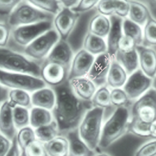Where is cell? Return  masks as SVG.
<instances>
[{
    "mask_svg": "<svg viewBox=\"0 0 156 156\" xmlns=\"http://www.w3.org/2000/svg\"><path fill=\"white\" fill-rule=\"evenodd\" d=\"M52 88L55 92V102L51 113L59 133L64 134L77 128L87 110L92 105L73 93L68 80Z\"/></svg>",
    "mask_w": 156,
    "mask_h": 156,
    "instance_id": "obj_1",
    "label": "cell"
},
{
    "mask_svg": "<svg viewBox=\"0 0 156 156\" xmlns=\"http://www.w3.org/2000/svg\"><path fill=\"white\" fill-rule=\"evenodd\" d=\"M130 119V109L128 106L115 108L102 125L98 148L107 149L127 133Z\"/></svg>",
    "mask_w": 156,
    "mask_h": 156,
    "instance_id": "obj_2",
    "label": "cell"
},
{
    "mask_svg": "<svg viewBox=\"0 0 156 156\" xmlns=\"http://www.w3.org/2000/svg\"><path fill=\"white\" fill-rule=\"evenodd\" d=\"M105 111L98 107H90L87 110L77 126L80 138L91 150L98 148Z\"/></svg>",
    "mask_w": 156,
    "mask_h": 156,
    "instance_id": "obj_3",
    "label": "cell"
},
{
    "mask_svg": "<svg viewBox=\"0 0 156 156\" xmlns=\"http://www.w3.org/2000/svg\"><path fill=\"white\" fill-rule=\"evenodd\" d=\"M0 69L41 76L40 62L32 60L24 53L5 47H0Z\"/></svg>",
    "mask_w": 156,
    "mask_h": 156,
    "instance_id": "obj_4",
    "label": "cell"
},
{
    "mask_svg": "<svg viewBox=\"0 0 156 156\" xmlns=\"http://www.w3.org/2000/svg\"><path fill=\"white\" fill-rule=\"evenodd\" d=\"M53 16L41 11L26 1H22L8 16V24L11 28L52 20Z\"/></svg>",
    "mask_w": 156,
    "mask_h": 156,
    "instance_id": "obj_5",
    "label": "cell"
},
{
    "mask_svg": "<svg viewBox=\"0 0 156 156\" xmlns=\"http://www.w3.org/2000/svg\"><path fill=\"white\" fill-rule=\"evenodd\" d=\"M0 83L8 89H20L32 93L47 86L40 76L0 69Z\"/></svg>",
    "mask_w": 156,
    "mask_h": 156,
    "instance_id": "obj_6",
    "label": "cell"
},
{
    "mask_svg": "<svg viewBox=\"0 0 156 156\" xmlns=\"http://www.w3.org/2000/svg\"><path fill=\"white\" fill-rule=\"evenodd\" d=\"M59 39L58 34L52 27L23 48V53L32 60L41 63Z\"/></svg>",
    "mask_w": 156,
    "mask_h": 156,
    "instance_id": "obj_7",
    "label": "cell"
},
{
    "mask_svg": "<svg viewBox=\"0 0 156 156\" xmlns=\"http://www.w3.org/2000/svg\"><path fill=\"white\" fill-rule=\"evenodd\" d=\"M130 109V117L151 124L156 119V90L151 87L136 99Z\"/></svg>",
    "mask_w": 156,
    "mask_h": 156,
    "instance_id": "obj_8",
    "label": "cell"
},
{
    "mask_svg": "<svg viewBox=\"0 0 156 156\" xmlns=\"http://www.w3.org/2000/svg\"><path fill=\"white\" fill-rule=\"evenodd\" d=\"M53 27L52 20H47L38 23L23 25L11 30L10 39L20 47L25 48L35 38Z\"/></svg>",
    "mask_w": 156,
    "mask_h": 156,
    "instance_id": "obj_9",
    "label": "cell"
},
{
    "mask_svg": "<svg viewBox=\"0 0 156 156\" xmlns=\"http://www.w3.org/2000/svg\"><path fill=\"white\" fill-rule=\"evenodd\" d=\"M69 68L56 61L45 58L41 63V78L48 87L60 85L68 80Z\"/></svg>",
    "mask_w": 156,
    "mask_h": 156,
    "instance_id": "obj_10",
    "label": "cell"
},
{
    "mask_svg": "<svg viewBox=\"0 0 156 156\" xmlns=\"http://www.w3.org/2000/svg\"><path fill=\"white\" fill-rule=\"evenodd\" d=\"M79 13L74 12L72 8L62 7L52 19L53 28L62 40L67 41L73 33Z\"/></svg>",
    "mask_w": 156,
    "mask_h": 156,
    "instance_id": "obj_11",
    "label": "cell"
},
{
    "mask_svg": "<svg viewBox=\"0 0 156 156\" xmlns=\"http://www.w3.org/2000/svg\"><path fill=\"white\" fill-rule=\"evenodd\" d=\"M152 85V79L144 74L140 69H137L129 74L122 88L130 101H135L144 94Z\"/></svg>",
    "mask_w": 156,
    "mask_h": 156,
    "instance_id": "obj_12",
    "label": "cell"
},
{
    "mask_svg": "<svg viewBox=\"0 0 156 156\" xmlns=\"http://www.w3.org/2000/svg\"><path fill=\"white\" fill-rule=\"evenodd\" d=\"M112 58L108 52L96 55L90 67L87 77L92 80L97 87L106 83V78Z\"/></svg>",
    "mask_w": 156,
    "mask_h": 156,
    "instance_id": "obj_13",
    "label": "cell"
},
{
    "mask_svg": "<svg viewBox=\"0 0 156 156\" xmlns=\"http://www.w3.org/2000/svg\"><path fill=\"white\" fill-rule=\"evenodd\" d=\"M94 58V55L87 52L83 48L79 50L73 55L68 74V80L73 78L87 76Z\"/></svg>",
    "mask_w": 156,
    "mask_h": 156,
    "instance_id": "obj_14",
    "label": "cell"
},
{
    "mask_svg": "<svg viewBox=\"0 0 156 156\" xmlns=\"http://www.w3.org/2000/svg\"><path fill=\"white\" fill-rule=\"evenodd\" d=\"M136 51L139 69L148 77L154 78L156 75V51L152 47L139 44L136 45Z\"/></svg>",
    "mask_w": 156,
    "mask_h": 156,
    "instance_id": "obj_15",
    "label": "cell"
},
{
    "mask_svg": "<svg viewBox=\"0 0 156 156\" xmlns=\"http://www.w3.org/2000/svg\"><path fill=\"white\" fill-rule=\"evenodd\" d=\"M71 89L79 98L90 102L98 87L87 76H80L68 80Z\"/></svg>",
    "mask_w": 156,
    "mask_h": 156,
    "instance_id": "obj_16",
    "label": "cell"
},
{
    "mask_svg": "<svg viewBox=\"0 0 156 156\" xmlns=\"http://www.w3.org/2000/svg\"><path fill=\"white\" fill-rule=\"evenodd\" d=\"M16 128L12 116V107L9 101L0 104V133L12 140L16 135Z\"/></svg>",
    "mask_w": 156,
    "mask_h": 156,
    "instance_id": "obj_17",
    "label": "cell"
},
{
    "mask_svg": "<svg viewBox=\"0 0 156 156\" xmlns=\"http://www.w3.org/2000/svg\"><path fill=\"white\" fill-rule=\"evenodd\" d=\"M109 18L111 21V27H110L108 35L105 37L107 44V52L112 58H114L117 51L119 49V41L122 37V19L115 15H112L109 16Z\"/></svg>",
    "mask_w": 156,
    "mask_h": 156,
    "instance_id": "obj_18",
    "label": "cell"
},
{
    "mask_svg": "<svg viewBox=\"0 0 156 156\" xmlns=\"http://www.w3.org/2000/svg\"><path fill=\"white\" fill-rule=\"evenodd\" d=\"M69 143V155L71 156H91L94 151L87 145L80 138L77 128L64 133Z\"/></svg>",
    "mask_w": 156,
    "mask_h": 156,
    "instance_id": "obj_19",
    "label": "cell"
},
{
    "mask_svg": "<svg viewBox=\"0 0 156 156\" xmlns=\"http://www.w3.org/2000/svg\"><path fill=\"white\" fill-rule=\"evenodd\" d=\"M73 57V51L72 47L66 40L59 39L58 42L50 51L47 59L56 61L70 68V64Z\"/></svg>",
    "mask_w": 156,
    "mask_h": 156,
    "instance_id": "obj_20",
    "label": "cell"
},
{
    "mask_svg": "<svg viewBox=\"0 0 156 156\" xmlns=\"http://www.w3.org/2000/svg\"><path fill=\"white\" fill-rule=\"evenodd\" d=\"M32 106L46 108L51 110L53 108L55 102V92L51 87L45 86L32 92Z\"/></svg>",
    "mask_w": 156,
    "mask_h": 156,
    "instance_id": "obj_21",
    "label": "cell"
},
{
    "mask_svg": "<svg viewBox=\"0 0 156 156\" xmlns=\"http://www.w3.org/2000/svg\"><path fill=\"white\" fill-rule=\"evenodd\" d=\"M128 73L119 62L112 58L106 78V84L110 89L122 87L126 83Z\"/></svg>",
    "mask_w": 156,
    "mask_h": 156,
    "instance_id": "obj_22",
    "label": "cell"
},
{
    "mask_svg": "<svg viewBox=\"0 0 156 156\" xmlns=\"http://www.w3.org/2000/svg\"><path fill=\"white\" fill-rule=\"evenodd\" d=\"M148 5L138 0H129V9L127 18L141 27H144L151 16Z\"/></svg>",
    "mask_w": 156,
    "mask_h": 156,
    "instance_id": "obj_23",
    "label": "cell"
},
{
    "mask_svg": "<svg viewBox=\"0 0 156 156\" xmlns=\"http://www.w3.org/2000/svg\"><path fill=\"white\" fill-rule=\"evenodd\" d=\"M46 154L48 156L69 155V143L63 134H59L53 139L44 143Z\"/></svg>",
    "mask_w": 156,
    "mask_h": 156,
    "instance_id": "obj_24",
    "label": "cell"
},
{
    "mask_svg": "<svg viewBox=\"0 0 156 156\" xmlns=\"http://www.w3.org/2000/svg\"><path fill=\"white\" fill-rule=\"evenodd\" d=\"M114 58L124 68L128 75L139 69L138 55L136 48V49L128 51L118 50Z\"/></svg>",
    "mask_w": 156,
    "mask_h": 156,
    "instance_id": "obj_25",
    "label": "cell"
},
{
    "mask_svg": "<svg viewBox=\"0 0 156 156\" xmlns=\"http://www.w3.org/2000/svg\"><path fill=\"white\" fill-rule=\"evenodd\" d=\"M111 27V21L108 16L98 13L89 21L87 32L101 37H107Z\"/></svg>",
    "mask_w": 156,
    "mask_h": 156,
    "instance_id": "obj_26",
    "label": "cell"
},
{
    "mask_svg": "<svg viewBox=\"0 0 156 156\" xmlns=\"http://www.w3.org/2000/svg\"><path fill=\"white\" fill-rule=\"evenodd\" d=\"M83 48L91 55L96 56L107 51L106 40L104 37L87 32L83 39Z\"/></svg>",
    "mask_w": 156,
    "mask_h": 156,
    "instance_id": "obj_27",
    "label": "cell"
},
{
    "mask_svg": "<svg viewBox=\"0 0 156 156\" xmlns=\"http://www.w3.org/2000/svg\"><path fill=\"white\" fill-rule=\"evenodd\" d=\"M53 120L51 110L34 106L30 108V126L34 129L48 124Z\"/></svg>",
    "mask_w": 156,
    "mask_h": 156,
    "instance_id": "obj_28",
    "label": "cell"
},
{
    "mask_svg": "<svg viewBox=\"0 0 156 156\" xmlns=\"http://www.w3.org/2000/svg\"><path fill=\"white\" fill-rule=\"evenodd\" d=\"M122 34L130 37L136 42L137 45L143 42V27L134 23L129 18L122 19Z\"/></svg>",
    "mask_w": 156,
    "mask_h": 156,
    "instance_id": "obj_29",
    "label": "cell"
},
{
    "mask_svg": "<svg viewBox=\"0 0 156 156\" xmlns=\"http://www.w3.org/2000/svg\"><path fill=\"white\" fill-rule=\"evenodd\" d=\"M92 107H98L104 111L113 108L110 101V89L106 84L98 87L92 99L90 101Z\"/></svg>",
    "mask_w": 156,
    "mask_h": 156,
    "instance_id": "obj_30",
    "label": "cell"
},
{
    "mask_svg": "<svg viewBox=\"0 0 156 156\" xmlns=\"http://www.w3.org/2000/svg\"><path fill=\"white\" fill-rule=\"evenodd\" d=\"M8 101L13 108L14 106H23L30 108L32 107L31 96L30 92L20 89H10L9 90Z\"/></svg>",
    "mask_w": 156,
    "mask_h": 156,
    "instance_id": "obj_31",
    "label": "cell"
},
{
    "mask_svg": "<svg viewBox=\"0 0 156 156\" xmlns=\"http://www.w3.org/2000/svg\"><path fill=\"white\" fill-rule=\"evenodd\" d=\"M15 137H16V142H17L20 150V155L23 154L26 147L30 143H32L34 140L37 139L36 138L34 129L32 126H30V125L17 129L16 135Z\"/></svg>",
    "mask_w": 156,
    "mask_h": 156,
    "instance_id": "obj_32",
    "label": "cell"
},
{
    "mask_svg": "<svg viewBox=\"0 0 156 156\" xmlns=\"http://www.w3.org/2000/svg\"><path fill=\"white\" fill-rule=\"evenodd\" d=\"M34 132H35L36 138L42 143H45L60 134L58 126L55 120H53L48 124L36 128L34 129Z\"/></svg>",
    "mask_w": 156,
    "mask_h": 156,
    "instance_id": "obj_33",
    "label": "cell"
},
{
    "mask_svg": "<svg viewBox=\"0 0 156 156\" xmlns=\"http://www.w3.org/2000/svg\"><path fill=\"white\" fill-rule=\"evenodd\" d=\"M142 44L148 47H156V19L150 16L143 27Z\"/></svg>",
    "mask_w": 156,
    "mask_h": 156,
    "instance_id": "obj_34",
    "label": "cell"
},
{
    "mask_svg": "<svg viewBox=\"0 0 156 156\" xmlns=\"http://www.w3.org/2000/svg\"><path fill=\"white\" fill-rule=\"evenodd\" d=\"M34 7L51 16H55L62 8L58 0H25Z\"/></svg>",
    "mask_w": 156,
    "mask_h": 156,
    "instance_id": "obj_35",
    "label": "cell"
},
{
    "mask_svg": "<svg viewBox=\"0 0 156 156\" xmlns=\"http://www.w3.org/2000/svg\"><path fill=\"white\" fill-rule=\"evenodd\" d=\"M149 126L150 124H147L130 117L128 124L127 133L140 138H151L150 132H149Z\"/></svg>",
    "mask_w": 156,
    "mask_h": 156,
    "instance_id": "obj_36",
    "label": "cell"
},
{
    "mask_svg": "<svg viewBox=\"0 0 156 156\" xmlns=\"http://www.w3.org/2000/svg\"><path fill=\"white\" fill-rule=\"evenodd\" d=\"M30 108L23 106L12 108V116L15 126L17 129L30 125Z\"/></svg>",
    "mask_w": 156,
    "mask_h": 156,
    "instance_id": "obj_37",
    "label": "cell"
},
{
    "mask_svg": "<svg viewBox=\"0 0 156 156\" xmlns=\"http://www.w3.org/2000/svg\"><path fill=\"white\" fill-rule=\"evenodd\" d=\"M110 101L113 108L128 106L130 101L127 94L122 87L112 88L110 90Z\"/></svg>",
    "mask_w": 156,
    "mask_h": 156,
    "instance_id": "obj_38",
    "label": "cell"
},
{
    "mask_svg": "<svg viewBox=\"0 0 156 156\" xmlns=\"http://www.w3.org/2000/svg\"><path fill=\"white\" fill-rule=\"evenodd\" d=\"M22 155L25 156H45L46 151L44 149V143L36 139L30 143L23 151Z\"/></svg>",
    "mask_w": 156,
    "mask_h": 156,
    "instance_id": "obj_39",
    "label": "cell"
},
{
    "mask_svg": "<svg viewBox=\"0 0 156 156\" xmlns=\"http://www.w3.org/2000/svg\"><path fill=\"white\" fill-rule=\"evenodd\" d=\"M136 156H156V139L146 142L137 148L134 153Z\"/></svg>",
    "mask_w": 156,
    "mask_h": 156,
    "instance_id": "obj_40",
    "label": "cell"
},
{
    "mask_svg": "<svg viewBox=\"0 0 156 156\" xmlns=\"http://www.w3.org/2000/svg\"><path fill=\"white\" fill-rule=\"evenodd\" d=\"M95 8L98 13L108 17L115 14L114 0H100Z\"/></svg>",
    "mask_w": 156,
    "mask_h": 156,
    "instance_id": "obj_41",
    "label": "cell"
},
{
    "mask_svg": "<svg viewBox=\"0 0 156 156\" xmlns=\"http://www.w3.org/2000/svg\"><path fill=\"white\" fill-rule=\"evenodd\" d=\"M100 0H79L72 9L79 14L90 11L96 7Z\"/></svg>",
    "mask_w": 156,
    "mask_h": 156,
    "instance_id": "obj_42",
    "label": "cell"
},
{
    "mask_svg": "<svg viewBox=\"0 0 156 156\" xmlns=\"http://www.w3.org/2000/svg\"><path fill=\"white\" fill-rule=\"evenodd\" d=\"M115 16L124 19L128 16L129 9V0H114Z\"/></svg>",
    "mask_w": 156,
    "mask_h": 156,
    "instance_id": "obj_43",
    "label": "cell"
},
{
    "mask_svg": "<svg viewBox=\"0 0 156 156\" xmlns=\"http://www.w3.org/2000/svg\"><path fill=\"white\" fill-rule=\"evenodd\" d=\"M23 0H0V16H9Z\"/></svg>",
    "mask_w": 156,
    "mask_h": 156,
    "instance_id": "obj_44",
    "label": "cell"
},
{
    "mask_svg": "<svg viewBox=\"0 0 156 156\" xmlns=\"http://www.w3.org/2000/svg\"><path fill=\"white\" fill-rule=\"evenodd\" d=\"M12 28L8 23L0 22V47H6L10 40Z\"/></svg>",
    "mask_w": 156,
    "mask_h": 156,
    "instance_id": "obj_45",
    "label": "cell"
},
{
    "mask_svg": "<svg viewBox=\"0 0 156 156\" xmlns=\"http://www.w3.org/2000/svg\"><path fill=\"white\" fill-rule=\"evenodd\" d=\"M136 45L137 44H136V42L133 41V39L122 34V38H121L120 41H119V49L118 50L123 51H132V50L136 49Z\"/></svg>",
    "mask_w": 156,
    "mask_h": 156,
    "instance_id": "obj_46",
    "label": "cell"
},
{
    "mask_svg": "<svg viewBox=\"0 0 156 156\" xmlns=\"http://www.w3.org/2000/svg\"><path fill=\"white\" fill-rule=\"evenodd\" d=\"M11 146V140L0 133V156L7 155Z\"/></svg>",
    "mask_w": 156,
    "mask_h": 156,
    "instance_id": "obj_47",
    "label": "cell"
},
{
    "mask_svg": "<svg viewBox=\"0 0 156 156\" xmlns=\"http://www.w3.org/2000/svg\"><path fill=\"white\" fill-rule=\"evenodd\" d=\"M7 155H20V150L19 148L16 137L11 140V146L9 150Z\"/></svg>",
    "mask_w": 156,
    "mask_h": 156,
    "instance_id": "obj_48",
    "label": "cell"
},
{
    "mask_svg": "<svg viewBox=\"0 0 156 156\" xmlns=\"http://www.w3.org/2000/svg\"><path fill=\"white\" fill-rule=\"evenodd\" d=\"M9 90L7 87H4L2 84L0 83V104L3 101L8 100V95H9Z\"/></svg>",
    "mask_w": 156,
    "mask_h": 156,
    "instance_id": "obj_49",
    "label": "cell"
},
{
    "mask_svg": "<svg viewBox=\"0 0 156 156\" xmlns=\"http://www.w3.org/2000/svg\"><path fill=\"white\" fill-rule=\"evenodd\" d=\"M58 1L61 4L62 7L73 8L74 5H76L79 0H58Z\"/></svg>",
    "mask_w": 156,
    "mask_h": 156,
    "instance_id": "obj_50",
    "label": "cell"
},
{
    "mask_svg": "<svg viewBox=\"0 0 156 156\" xmlns=\"http://www.w3.org/2000/svg\"><path fill=\"white\" fill-rule=\"evenodd\" d=\"M149 132L151 139H156V119L149 126Z\"/></svg>",
    "mask_w": 156,
    "mask_h": 156,
    "instance_id": "obj_51",
    "label": "cell"
},
{
    "mask_svg": "<svg viewBox=\"0 0 156 156\" xmlns=\"http://www.w3.org/2000/svg\"><path fill=\"white\" fill-rule=\"evenodd\" d=\"M149 7L156 9V0H144Z\"/></svg>",
    "mask_w": 156,
    "mask_h": 156,
    "instance_id": "obj_52",
    "label": "cell"
},
{
    "mask_svg": "<svg viewBox=\"0 0 156 156\" xmlns=\"http://www.w3.org/2000/svg\"><path fill=\"white\" fill-rule=\"evenodd\" d=\"M151 87H153L156 90V75L154 76V78H152V85H151Z\"/></svg>",
    "mask_w": 156,
    "mask_h": 156,
    "instance_id": "obj_53",
    "label": "cell"
}]
</instances>
